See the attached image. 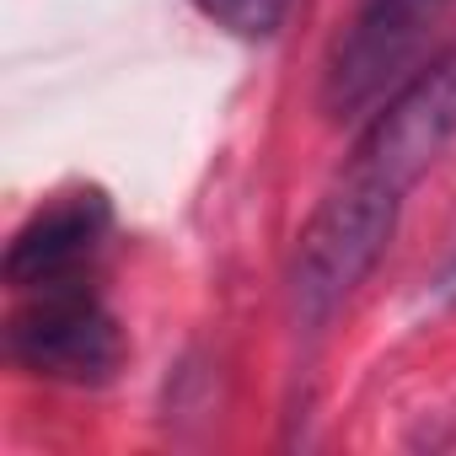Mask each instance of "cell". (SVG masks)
<instances>
[{
  "instance_id": "3957f363",
  "label": "cell",
  "mask_w": 456,
  "mask_h": 456,
  "mask_svg": "<svg viewBox=\"0 0 456 456\" xmlns=\"http://www.w3.org/2000/svg\"><path fill=\"white\" fill-rule=\"evenodd\" d=\"M451 140H456V54H440V60L419 65L387 97V108L370 118L349 172L365 183H381L403 199L440 161V151Z\"/></svg>"
},
{
  "instance_id": "7a4b0ae2",
  "label": "cell",
  "mask_w": 456,
  "mask_h": 456,
  "mask_svg": "<svg viewBox=\"0 0 456 456\" xmlns=\"http://www.w3.org/2000/svg\"><path fill=\"white\" fill-rule=\"evenodd\" d=\"M456 12V0H360L354 22L328 54L322 102L333 118L376 108L387 92H397L413 70L424 44L440 33V22Z\"/></svg>"
},
{
  "instance_id": "277c9868",
  "label": "cell",
  "mask_w": 456,
  "mask_h": 456,
  "mask_svg": "<svg viewBox=\"0 0 456 456\" xmlns=\"http://www.w3.org/2000/svg\"><path fill=\"white\" fill-rule=\"evenodd\" d=\"M6 338H12L17 365H28L33 376H49V381H70V387L108 381L124 360L118 322L102 312V301H92L81 290V280L33 290V301L12 317Z\"/></svg>"
},
{
  "instance_id": "5b68a950",
  "label": "cell",
  "mask_w": 456,
  "mask_h": 456,
  "mask_svg": "<svg viewBox=\"0 0 456 456\" xmlns=\"http://www.w3.org/2000/svg\"><path fill=\"white\" fill-rule=\"evenodd\" d=\"M108 237V199L102 193H65L49 209H38L6 248V280L17 290H49L76 285V274L92 264V253Z\"/></svg>"
},
{
  "instance_id": "6da1fadb",
  "label": "cell",
  "mask_w": 456,
  "mask_h": 456,
  "mask_svg": "<svg viewBox=\"0 0 456 456\" xmlns=\"http://www.w3.org/2000/svg\"><path fill=\"white\" fill-rule=\"evenodd\" d=\"M397 193L365 177H344L322 209L306 220V232L296 242V264H290V296L301 322H328L354 285L376 269V258L392 242V225H397Z\"/></svg>"
},
{
  "instance_id": "8992f818",
  "label": "cell",
  "mask_w": 456,
  "mask_h": 456,
  "mask_svg": "<svg viewBox=\"0 0 456 456\" xmlns=\"http://www.w3.org/2000/svg\"><path fill=\"white\" fill-rule=\"evenodd\" d=\"M193 6L237 38H274L296 0H193Z\"/></svg>"
}]
</instances>
